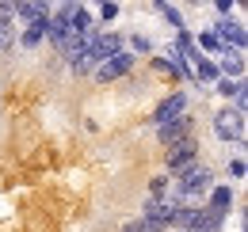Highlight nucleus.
Wrapping results in <instances>:
<instances>
[{
  "instance_id": "nucleus-6",
  "label": "nucleus",
  "mask_w": 248,
  "mask_h": 232,
  "mask_svg": "<svg viewBox=\"0 0 248 232\" xmlns=\"http://www.w3.org/2000/svg\"><path fill=\"white\" fill-rule=\"evenodd\" d=\"M214 38L225 46V50H237V54H245V27L241 23H233V19H221L214 27Z\"/></svg>"
},
{
  "instance_id": "nucleus-11",
  "label": "nucleus",
  "mask_w": 248,
  "mask_h": 232,
  "mask_svg": "<svg viewBox=\"0 0 248 232\" xmlns=\"http://www.w3.org/2000/svg\"><path fill=\"white\" fill-rule=\"evenodd\" d=\"M229 205H233V190L229 187H210V205L206 209H214V213H229Z\"/></svg>"
},
{
  "instance_id": "nucleus-12",
  "label": "nucleus",
  "mask_w": 248,
  "mask_h": 232,
  "mask_svg": "<svg viewBox=\"0 0 248 232\" xmlns=\"http://www.w3.org/2000/svg\"><path fill=\"white\" fill-rule=\"evenodd\" d=\"M191 65H195V69H191V76H199L202 84H217V69H214V61H210V58H202V54H199Z\"/></svg>"
},
{
  "instance_id": "nucleus-19",
  "label": "nucleus",
  "mask_w": 248,
  "mask_h": 232,
  "mask_svg": "<svg viewBox=\"0 0 248 232\" xmlns=\"http://www.w3.org/2000/svg\"><path fill=\"white\" fill-rule=\"evenodd\" d=\"M160 15H164V19L172 23V27H180V30H184V19H180V12H176L172 4H160Z\"/></svg>"
},
{
  "instance_id": "nucleus-16",
  "label": "nucleus",
  "mask_w": 248,
  "mask_h": 232,
  "mask_svg": "<svg viewBox=\"0 0 248 232\" xmlns=\"http://www.w3.org/2000/svg\"><path fill=\"white\" fill-rule=\"evenodd\" d=\"M199 46H202V50H217V54L225 50V46L214 38V30H202V34H199ZM199 46H195V50H199Z\"/></svg>"
},
{
  "instance_id": "nucleus-15",
  "label": "nucleus",
  "mask_w": 248,
  "mask_h": 232,
  "mask_svg": "<svg viewBox=\"0 0 248 232\" xmlns=\"http://www.w3.org/2000/svg\"><path fill=\"white\" fill-rule=\"evenodd\" d=\"M217 91H221V95H225V99H229V95H233V99H237V95H241V91H245V84H241V80H225V76H217Z\"/></svg>"
},
{
  "instance_id": "nucleus-18",
  "label": "nucleus",
  "mask_w": 248,
  "mask_h": 232,
  "mask_svg": "<svg viewBox=\"0 0 248 232\" xmlns=\"http://www.w3.org/2000/svg\"><path fill=\"white\" fill-rule=\"evenodd\" d=\"M123 232H160V229H156V225H149V221H141V217H138V221H126V225H123Z\"/></svg>"
},
{
  "instance_id": "nucleus-2",
  "label": "nucleus",
  "mask_w": 248,
  "mask_h": 232,
  "mask_svg": "<svg viewBox=\"0 0 248 232\" xmlns=\"http://www.w3.org/2000/svg\"><path fill=\"white\" fill-rule=\"evenodd\" d=\"M214 133L221 137V141H245V115H237V111H217L214 115Z\"/></svg>"
},
{
  "instance_id": "nucleus-13",
  "label": "nucleus",
  "mask_w": 248,
  "mask_h": 232,
  "mask_svg": "<svg viewBox=\"0 0 248 232\" xmlns=\"http://www.w3.org/2000/svg\"><path fill=\"white\" fill-rule=\"evenodd\" d=\"M46 19H50V15H46ZM46 19H34V23H27V30H23V38H19V42H23L27 50H34V46H38V42L46 38Z\"/></svg>"
},
{
  "instance_id": "nucleus-7",
  "label": "nucleus",
  "mask_w": 248,
  "mask_h": 232,
  "mask_svg": "<svg viewBox=\"0 0 248 232\" xmlns=\"http://www.w3.org/2000/svg\"><path fill=\"white\" fill-rule=\"evenodd\" d=\"M195 156H199V148H195L191 137L180 141V145H172L168 148V172H187V168H195Z\"/></svg>"
},
{
  "instance_id": "nucleus-1",
  "label": "nucleus",
  "mask_w": 248,
  "mask_h": 232,
  "mask_svg": "<svg viewBox=\"0 0 248 232\" xmlns=\"http://www.w3.org/2000/svg\"><path fill=\"white\" fill-rule=\"evenodd\" d=\"M210 187H214V175H210V168H187V172H180V179H176V198L180 202H195V198H202V194H210Z\"/></svg>"
},
{
  "instance_id": "nucleus-8",
  "label": "nucleus",
  "mask_w": 248,
  "mask_h": 232,
  "mask_svg": "<svg viewBox=\"0 0 248 232\" xmlns=\"http://www.w3.org/2000/svg\"><path fill=\"white\" fill-rule=\"evenodd\" d=\"M214 69H217V76H225V80H241L245 76V58L237 50H221V61Z\"/></svg>"
},
{
  "instance_id": "nucleus-17",
  "label": "nucleus",
  "mask_w": 248,
  "mask_h": 232,
  "mask_svg": "<svg viewBox=\"0 0 248 232\" xmlns=\"http://www.w3.org/2000/svg\"><path fill=\"white\" fill-rule=\"evenodd\" d=\"M149 194H153V198H168V179H164V175H156L153 183H149Z\"/></svg>"
},
{
  "instance_id": "nucleus-3",
  "label": "nucleus",
  "mask_w": 248,
  "mask_h": 232,
  "mask_svg": "<svg viewBox=\"0 0 248 232\" xmlns=\"http://www.w3.org/2000/svg\"><path fill=\"white\" fill-rule=\"evenodd\" d=\"M176 205H180L176 198H149V202H145V213H141V221H149V225H156V229H168Z\"/></svg>"
},
{
  "instance_id": "nucleus-21",
  "label": "nucleus",
  "mask_w": 248,
  "mask_h": 232,
  "mask_svg": "<svg viewBox=\"0 0 248 232\" xmlns=\"http://www.w3.org/2000/svg\"><path fill=\"white\" fill-rule=\"evenodd\" d=\"M99 15H103V19H115V15H119V4H103Z\"/></svg>"
},
{
  "instance_id": "nucleus-23",
  "label": "nucleus",
  "mask_w": 248,
  "mask_h": 232,
  "mask_svg": "<svg viewBox=\"0 0 248 232\" xmlns=\"http://www.w3.org/2000/svg\"><path fill=\"white\" fill-rule=\"evenodd\" d=\"M172 232H176V229H172Z\"/></svg>"
},
{
  "instance_id": "nucleus-5",
  "label": "nucleus",
  "mask_w": 248,
  "mask_h": 232,
  "mask_svg": "<svg viewBox=\"0 0 248 232\" xmlns=\"http://www.w3.org/2000/svg\"><path fill=\"white\" fill-rule=\"evenodd\" d=\"M191 126H195V118H191V115H180V118H172V122H164V126H156V137L172 148V145H180V141H187Z\"/></svg>"
},
{
  "instance_id": "nucleus-20",
  "label": "nucleus",
  "mask_w": 248,
  "mask_h": 232,
  "mask_svg": "<svg viewBox=\"0 0 248 232\" xmlns=\"http://www.w3.org/2000/svg\"><path fill=\"white\" fill-rule=\"evenodd\" d=\"M149 50H153L149 38H134V42H130V54H149Z\"/></svg>"
},
{
  "instance_id": "nucleus-22",
  "label": "nucleus",
  "mask_w": 248,
  "mask_h": 232,
  "mask_svg": "<svg viewBox=\"0 0 248 232\" xmlns=\"http://www.w3.org/2000/svg\"><path fill=\"white\" fill-rule=\"evenodd\" d=\"M229 172H233L237 179H241V175H245V160H233V164H229Z\"/></svg>"
},
{
  "instance_id": "nucleus-9",
  "label": "nucleus",
  "mask_w": 248,
  "mask_h": 232,
  "mask_svg": "<svg viewBox=\"0 0 248 232\" xmlns=\"http://www.w3.org/2000/svg\"><path fill=\"white\" fill-rule=\"evenodd\" d=\"M180 115H187V95H172V99H164L153 111V122L164 126V122H172V118H180Z\"/></svg>"
},
{
  "instance_id": "nucleus-14",
  "label": "nucleus",
  "mask_w": 248,
  "mask_h": 232,
  "mask_svg": "<svg viewBox=\"0 0 248 232\" xmlns=\"http://www.w3.org/2000/svg\"><path fill=\"white\" fill-rule=\"evenodd\" d=\"M16 15H23V19H46V15H50V8H46V4H16Z\"/></svg>"
},
{
  "instance_id": "nucleus-4",
  "label": "nucleus",
  "mask_w": 248,
  "mask_h": 232,
  "mask_svg": "<svg viewBox=\"0 0 248 232\" xmlns=\"http://www.w3.org/2000/svg\"><path fill=\"white\" fill-rule=\"evenodd\" d=\"M134 61L138 58H134L130 50H119L115 58H107L103 65H95V76H99V80H119V76H126V72L134 69Z\"/></svg>"
},
{
  "instance_id": "nucleus-10",
  "label": "nucleus",
  "mask_w": 248,
  "mask_h": 232,
  "mask_svg": "<svg viewBox=\"0 0 248 232\" xmlns=\"http://www.w3.org/2000/svg\"><path fill=\"white\" fill-rule=\"evenodd\" d=\"M221 213H214V209H195V221H191V229L187 232H221Z\"/></svg>"
}]
</instances>
